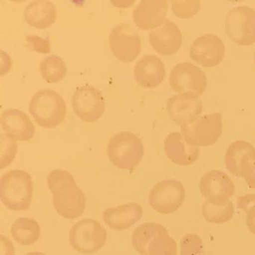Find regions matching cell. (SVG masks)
<instances>
[{"instance_id":"6da1fadb","label":"cell","mask_w":255,"mask_h":255,"mask_svg":"<svg viewBox=\"0 0 255 255\" xmlns=\"http://www.w3.org/2000/svg\"><path fill=\"white\" fill-rule=\"evenodd\" d=\"M47 185L53 193V204L59 215L66 219L80 217L86 209V199L68 171L53 170L47 175Z\"/></svg>"},{"instance_id":"7a4b0ae2","label":"cell","mask_w":255,"mask_h":255,"mask_svg":"<svg viewBox=\"0 0 255 255\" xmlns=\"http://www.w3.org/2000/svg\"><path fill=\"white\" fill-rule=\"evenodd\" d=\"M33 183L29 173L11 170L0 180V198L2 204L13 211H25L30 207Z\"/></svg>"},{"instance_id":"3957f363","label":"cell","mask_w":255,"mask_h":255,"mask_svg":"<svg viewBox=\"0 0 255 255\" xmlns=\"http://www.w3.org/2000/svg\"><path fill=\"white\" fill-rule=\"evenodd\" d=\"M107 153L115 166L132 171L142 159L144 146L136 135L122 131L110 138L107 144Z\"/></svg>"},{"instance_id":"277c9868","label":"cell","mask_w":255,"mask_h":255,"mask_svg":"<svg viewBox=\"0 0 255 255\" xmlns=\"http://www.w3.org/2000/svg\"><path fill=\"white\" fill-rule=\"evenodd\" d=\"M29 110L39 126L52 128L65 120L66 104L57 92L50 89L38 91L32 96Z\"/></svg>"},{"instance_id":"5b68a950","label":"cell","mask_w":255,"mask_h":255,"mask_svg":"<svg viewBox=\"0 0 255 255\" xmlns=\"http://www.w3.org/2000/svg\"><path fill=\"white\" fill-rule=\"evenodd\" d=\"M223 131L221 113L200 116L197 120L181 126V132L187 143L195 147L210 146L219 140Z\"/></svg>"},{"instance_id":"8992f818","label":"cell","mask_w":255,"mask_h":255,"mask_svg":"<svg viewBox=\"0 0 255 255\" xmlns=\"http://www.w3.org/2000/svg\"><path fill=\"white\" fill-rule=\"evenodd\" d=\"M70 244L77 252L92 254L102 249L107 241V233L98 221L85 219L71 228Z\"/></svg>"},{"instance_id":"52a82bcc","label":"cell","mask_w":255,"mask_h":255,"mask_svg":"<svg viewBox=\"0 0 255 255\" xmlns=\"http://www.w3.org/2000/svg\"><path fill=\"white\" fill-rule=\"evenodd\" d=\"M169 84L179 94L199 97L207 89V78L204 71L195 64L180 62L171 69Z\"/></svg>"},{"instance_id":"ba28073f","label":"cell","mask_w":255,"mask_h":255,"mask_svg":"<svg viewBox=\"0 0 255 255\" xmlns=\"http://www.w3.org/2000/svg\"><path fill=\"white\" fill-rule=\"evenodd\" d=\"M225 30L234 42L250 45L255 42V10L248 5L231 8L225 18Z\"/></svg>"},{"instance_id":"9c48e42d","label":"cell","mask_w":255,"mask_h":255,"mask_svg":"<svg viewBox=\"0 0 255 255\" xmlns=\"http://www.w3.org/2000/svg\"><path fill=\"white\" fill-rule=\"evenodd\" d=\"M186 191L183 183L175 179H168L156 183L149 194L150 207L161 214L177 211L185 201Z\"/></svg>"},{"instance_id":"30bf717a","label":"cell","mask_w":255,"mask_h":255,"mask_svg":"<svg viewBox=\"0 0 255 255\" xmlns=\"http://www.w3.org/2000/svg\"><path fill=\"white\" fill-rule=\"evenodd\" d=\"M110 48L121 62H133L141 52V41L135 27L129 23H121L113 28L110 35Z\"/></svg>"},{"instance_id":"8fae6325","label":"cell","mask_w":255,"mask_h":255,"mask_svg":"<svg viewBox=\"0 0 255 255\" xmlns=\"http://www.w3.org/2000/svg\"><path fill=\"white\" fill-rule=\"evenodd\" d=\"M71 101L76 115L88 123L97 122L105 111L104 95L94 86L77 88L73 94Z\"/></svg>"},{"instance_id":"7c38bea8","label":"cell","mask_w":255,"mask_h":255,"mask_svg":"<svg viewBox=\"0 0 255 255\" xmlns=\"http://www.w3.org/2000/svg\"><path fill=\"white\" fill-rule=\"evenodd\" d=\"M225 53L223 41L214 33H206L195 38L189 49L190 57L206 68L219 65Z\"/></svg>"},{"instance_id":"4fadbf2b","label":"cell","mask_w":255,"mask_h":255,"mask_svg":"<svg viewBox=\"0 0 255 255\" xmlns=\"http://www.w3.org/2000/svg\"><path fill=\"white\" fill-rule=\"evenodd\" d=\"M167 111L177 125L183 126L192 123L202 113V101L198 96L177 94L168 98Z\"/></svg>"},{"instance_id":"5bb4252c","label":"cell","mask_w":255,"mask_h":255,"mask_svg":"<svg viewBox=\"0 0 255 255\" xmlns=\"http://www.w3.org/2000/svg\"><path fill=\"white\" fill-rule=\"evenodd\" d=\"M149 41L158 53L168 56L178 51L181 47L183 35L174 21L165 19L160 26L152 29L149 34Z\"/></svg>"},{"instance_id":"9a60e30c","label":"cell","mask_w":255,"mask_h":255,"mask_svg":"<svg viewBox=\"0 0 255 255\" xmlns=\"http://www.w3.org/2000/svg\"><path fill=\"white\" fill-rule=\"evenodd\" d=\"M167 11V0H142L134 8L132 18L140 29H154L165 21Z\"/></svg>"},{"instance_id":"2e32d148","label":"cell","mask_w":255,"mask_h":255,"mask_svg":"<svg viewBox=\"0 0 255 255\" xmlns=\"http://www.w3.org/2000/svg\"><path fill=\"white\" fill-rule=\"evenodd\" d=\"M166 71L164 62L155 55H144L135 64V81L143 88L157 87L165 78Z\"/></svg>"},{"instance_id":"e0dca14e","label":"cell","mask_w":255,"mask_h":255,"mask_svg":"<svg viewBox=\"0 0 255 255\" xmlns=\"http://www.w3.org/2000/svg\"><path fill=\"white\" fill-rule=\"evenodd\" d=\"M0 122L7 135L15 141H29L35 135V126L26 113L17 109L2 112Z\"/></svg>"},{"instance_id":"ac0fdd59","label":"cell","mask_w":255,"mask_h":255,"mask_svg":"<svg viewBox=\"0 0 255 255\" xmlns=\"http://www.w3.org/2000/svg\"><path fill=\"white\" fill-rule=\"evenodd\" d=\"M164 148L168 159L177 165H192L199 157V147L190 145L179 132H171L165 137Z\"/></svg>"},{"instance_id":"d6986e66","label":"cell","mask_w":255,"mask_h":255,"mask_svg":"<svg viewBox=\"0 0 255 255\" xmlns=\"http://www.w3.org/2000/svg\"><path fill=\"white\" fill-rule=\"evenodd\" d=\"M142 207L136 203H129L106 209L103 213L104 222L111 229L124 231L141 219Z\"/></svg>"},{"instance_id":"ffe728a7","label":"cell","mask_w":255,"mask_h":255,"mask_svg":"<svg viewBox=\"0 0 255 255\" xmlns=\"http://www.w3.org/2000/svg\"><path fill=\"white\" fill-rule=\"evenodd\" d=\"M199 189L202 196L206 198H230L235 192V185L228 174L218 170H212L201 177Z\"/></svg>"},{"instance_id":"44dd1931","label":"cell","mask_w":255,"mask_h":255,"mask_svg":"<svg viewBox=\"0 0 255 255\" xmlns=\"http://www.w3.org/2000/svg\"><path fill=\"white\" fill-rule=\"evenodd\" d=\"M24 18L30 26L39 29L49 27L57 18L56 5L47 0H36L26 5Z\"/></svg>"},{"instance_id":"7402d4cb","label":"cell","mask_w":255,"mask_h":255,"mask_svg":"<svg viewBox=\"0 0 255 255\" xmlns=\"http://www.w3.org/2000/svg\"><path fill=\"white\" fill-rule=\"evenodd\" d=\"M234 213V204L229 198L214 197L207 198L203 203V216L210 223H226L232 219Z\"/></svg>"},{"instance_id":"603a6c76","label":"cell","mask_w":255,"mask_h":255,"mask_svg":"<svg viewBox=\"0 0 255 255\" xmlns=\"http://www.w3.org/2000/svg\"><path fill=\"white\" fill-rule=\"evenodd\" d=\"M11 237L22 246H30L38 241L41 236L39 224L30 218H20L13 223Z\"/></svg>"},{"instance_id":"cb8c5ba5","label":"cell","mask_w":255,"mask_h":255,"mask_svg":"<svg viewBox=\"0 0 255 255\" xmlns=\"http://www.w3.org/2000/svg\"><path fill=\"white\" fill-rule=\"evenodd\" d=\"M167 230L160 224L147 222L135 228L132 234V246L141 255H148V246L158 234L166 232Z\"/></svg>"},{"instance_id":"d4e9b609","label":"cell","mask_w":255,"mask_h":255,"mask_svg":"<svg viewBox=\"0 0 255 255\" xmlns=\"http://www.w3.org/2000/svg\"><path fill=\"white\" fill-rule=\"evenodd\" d=\"M40 71L45 81L49 83H57L66 75L68 68L62 58L52 55L41 61Z\"/></svg>"},{"instance_id":"484cf974","label":"cell","mask_w":255,"mask_h":255,"mask_svg":"<svg viewBox=\"0 0 255 255\" xmlns=\"http://www.w3.org/2000/svg\"><path fill=\"white\" fill-rule=\"evenodd\" d=\"M249 141L237 140L228 145L225 155V165L227 169L237 177H240L239 166L245 152L251 145Z\"/></svg>"},{"instance_id":"4316f807","label":"cell","mask_w":255,"mask_h":255,"mask_svg":"<svg viewBox=\"0 0 255 255\" xmlns=\"http://www.w3.org/2000/svg\"><path fill=\"white\" fill-rule=\"evenodd\" d=\"M147 252L148 255H177V243L168 231L161 233L150 242Z\"/></svg>"},{"instance_id":"83f0119b","label":"cell","mask_w":255,"mask_h":255,"mask_svg":"<svg viewBox=\"0 0 255 255\" xmlns=\"http://www.w3.org/2000/svg\"><path fill=\"white\" fill-rule=\"evenodd\" d=\"M240 177H243L249 187L255 189V147L249 146L240 161Z\"/></svg>"},{"instance_id":"f1b7e54d","label":"cell","mask_w":255,"mask_h":255,"mask_svg":"<svg viewBox=\"0 0 255 255\" xmlns=\"http://www.w3.org/2000/svg\"><path fill=\"white\" fill-rule=\"evenodd\" d=\"M17 151V144L6 133L0 134V168L8 166L14 161Z\"/></svg>"},{"instance_id":"f546056e","label":"cell","mask_w":255,"mask_h":255,"mask_svg":"<svg viewBox=\"0 0 255 255\" xmlns=\"http://www.w3.org/2000/svg\"><path fill=\"white\" fill-rule=\"evenodd\" d=\"M173 12L180 18H189L195 15L201 8V2L199 0L189 1H171Z\"/></svg>"},{"instance_id":"4dcf8cb0","label":"cell","mask_w":255,"mask_h":255,"mask_svg":"<svg viewBox=\"0 0 255 255\" xmlns=\"http://www.w3.org/2000/svg\"><path fill=\"white\" fill-rule=\"evenodd\" d=\"M237 207L246 213V224L249 231L255 235V195H246L240 196Z\"/></svg>"},{"instance_id":"1f68e13d","label":"cell","mask_w":255,"mask_h":255,"mask_svg":"<svg viewBox=\"0 0 255 255\" xmlns=\"http://www.w3.org/2000/svg\"><path fill=\"white\" fill-rule=\"evenodd\" d=\"M180 255H204L201 237L195 234L185 235L180 240Z\"/></svg>"},{"instance_id":"d6a6232c","label":"cell","mask_w":255,"mask_h":255,"mask_svg":"<svg viewBox=\"0 0 255 255\" xmlns=\"http://www.w3.org/2000/svg\"><path fill=\"white\" fill-rule=\"evenodd\" d=\"M0 255H15L14 245L2 235L0 237Z\"/></svg>"},{"instance_id":"836d02e7","label":"cell","mask_w":255,"mask_h":255,"mask_svg":"<svg viewBox=\"0 0 255 255\" xmlns=\"http://www.w3.org/2000/svg\"><path fill=\"white\" fill-rule=\"evenodd\" d=\"M0 62H1V67H0V74L1 76L8 73V71L11 69L12 62L10 56L7 53H5L3 50L0 51Z\"/></svg>"},{"instance_id":"e575fe53","label":"cell","mask_w":255,"mask_h":255,"mask_svg":"<svg viewBox=\"0 0 255 255\" xmlns=\"http://www.w3.org/2000/svg\"><path fill=\"white\" fill-rule=\"evenodd\" d=\"M112 3L117 7L125 8V7H129L131 4L134 3V1H120V2L116 1V2H112Z\"/></svg>"},{"instance_id":"d590c367","label":"cell","mask_w":255,"mask_h":255,"mask_svg":"<svg viewBox=\"0 0 255 255\" xmlns=\"http://www.w3.org/2000/svg\"><path fill=\"white\" fill-rule=\"evenodd\" d=\"M46 255L45 254L41 253V252H30V253H28L27 255Z\"/></svg>"},{"instance_id":"8d00e7d4","label":"cell","mask_w":255,"mask_h":255,"mask_svg":"<svg viewBox=\"0 0 255 255\" xmlns=\"http://www.w3.org/2000/svg\"><path fill=\"white\" fill-rule=\"evenodd\" d=\"M254 57H255V54H254Z\"/></svg>"}]
</instances>
